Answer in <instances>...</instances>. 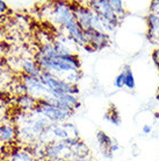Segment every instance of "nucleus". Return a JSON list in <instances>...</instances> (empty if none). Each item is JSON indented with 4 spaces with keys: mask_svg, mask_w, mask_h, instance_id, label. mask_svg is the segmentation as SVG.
I'll return each mask as SVG.
<instances>
[{
    "mask_svg": "<svg viewBox=\"0 0 159 161\" xmlns=\"http://www.w3.org/2000/svg\"><path fill=\"white\" fill-rule=\"evenodd\" d=\"M41 82L48 89V96L54 97L58 93H68V95H78L79 90L76 84L68 83L66 80L55 76L48 71H42L40 77Z\"/></svg>",
    "mask_w": 159,
    "mask_h": 161,
    "instance_id": "f257e3e1",
    "label": "nucleus"
},
{
    "mask_svg": "<svg viewBox=\"0 0 159 161\" xmlns=\"http://www.w3.org/2000/svg\"><path fill=\"white\" fill-rule=\"evenodd\" d=\"M37 114H42L44 118H47L49 121H54V123H60V121L66 120L71 114L69 112H65L63 110L56 108L55 105L50 104L49 102L44 101V99H38L37 101V105L34 109V111Z\"/></svg>",
    "mask_w": 159,
    "mask_h": 161,
    "instance_id": "f03ea898",
    "label": "nucleus"
},
{
    "mask_svg": "<svg viewBox=\"0 0 159 161\" xmlns=\"http://www.w3.org/2000/svg\"><path fill=\"white\" fill-rule=\"evenodd\" d=\"M50 14H51L52 21L62 27H64L69 21L74 18L70 3H65V1H58L52 4Z\"/></svg>",
    "mask_w": 159,
    "mask_h": 161,
    "instance_id": "7ed1b4c3",
    "label": "nucleus"
},
{
    "mask_svg": "<svg viewBox=\"0 0 159 161\" xmlns=\"http://www.w3.org/2000/svg\"><path fill=\"white\" fill-rule=\"evenodd\" d=\"M22 82L27 86L28 95L33 96L37 101L38 99H45L48 97V89L41 82V80H38V78H33V77H29L27 75H23Z\"/></svg>",
    "mask_w": 159,
    "mask_h": 161,
    "instance_id": "20e7f679",
    "label": "nucleus"
},
{
    "mask_svg": "<svg viewBox=\"0 0 159 161\" xmlns=\"http://www.w3.org/2000/svg\"><path fill=\"white\" fill-rule=\"evenodd\" d=\"M84 34H85V42H86V44L92 46L94 48V50L102 49L109 42V37H108L107 33L105 32H99V31H95V29H90V31L84 32Z\"/></svg>",
    "mask_w": 159,
    "mask_h": 161,
    "instance_id": "39448f33",
    "label": "nucleus"
},
{
    "mask_svg": "<svg viewBox=\"0 0 159 161\" xmlns=\"http://www.w3.org/2000/svg\"><path fill=\"white\" fill-rule=\"evenodd\" d=\"M18 138V127L14 124H4L0 126V141L12 142Z\"/></svg>",
    "mask_w": 159,
    "mask_h": 161,
    "instance_id": "423d86ee",
    "label": "nucleus"
},
{
    "mask_svg": "<svg viewBox=\"0 0 159 161\" xmlns=\"http://www.w3.org/2000/svg\"><path fill=\"white\" fill-rule=\"evenodd\" d=\"M16 105L20 108V110L26 111V112H32L37 105V99L34 98L30 95H22V96H16L15 98Z\"/></svg>",
    "mask_w": 159,
    "mask_h": 161,
    "instance_id": "0eeeda50",
    "label": "nucleus"
},
{
    "mask_svg": "<svg viewBox=\"0 0 159 161\" xmlns=\"http://www.w3.org/2000/svg\"><path fill=\"white\" fill-rule=\"evenodd\" d=\"M22 71L24 75L33 77V78H38V80H40L41 74H42V70L37 65V63L30 58H26L22 61Z\"/></svg>",
    "mask_w": 159,
    "mask_h": 161,
    "instance_id": "6e6552de",
    "label": "nucleus"
},
{
    "mask_svg": "<svg viewBox=\"0 0 159 161\" xmlns=\"http://www.w3.org/2000/svg\"><path fill=\"white\" fill-rule=\"evenodd\" d=\"M11 161H41L32 154L30 151H15L12 153Z\"/></svg>",
    "mask_w": 159,
    "mask_h": 161,
    "instance_id": "1a4fd4ad",
    "label": "nucleus"
},
{
    "mask_svg": "<svg viewBox=\"0 0 159 161\" xmlns=\"http://www.w3.org/2000/svg\"><path fill=\"white\" fill-rule=\"evenodd\" d=\"M96 139L99 141V144H100V146H101L102 151H105V149H108V151H109V147H110V145L113 144V141H114L110 137H108L104 131H99V132H98Z\"/></svg>",
    "mask_w": 159,
    "mask_h": 161,
    "instance_id": "9d476101",
    "label": "nucleus"
},
{
    "mask_svg": "<svg viewBox=\"0 0 159 161\" xmlns=\"http://www.w3.org/2000/svg\"><path fill=\"white\" fill-rule=\"evenodd\" d=\"M105 118L109 120L113 125H116V126H119L120 123H121V118H120V114H119V111L114 108V105H111L110 110L106 113V116Z\"/></svg>",
    "mask_w": 159,
    "mask_h": 161,
    "instance_id": "9b49d317",
    "label": "nucleus"
},
{
    "mask_svg": "<svg viewBox=\"0 0 159 161\" xmlns=\"http://www.w3.org/2000/svg\"><path fill=\"white\" fill-rule=\"evenodd\" d=\"M126 86L128 89H135L136 86V82H135V77H134V74H132V70L129 65H126Z\"/></svg>",
    "mask_w": 159,
    "mask_h": 161,
    "instance_id": "f8f14e48",
    "label": "nucleus"
},
{
    "mask_svg": "<svg viewBox=\"0 0 159 161\" xmlns=\"http://www.w3.org/2000/svg\"><path fill=\"white\" fill-rule=\"evenodd\" d=\"M110 1V6L111 8L114 9V12L119 15V18L121 15L124 14V9H123V3L121 0H109Z\"/></svg>",
    "mask_w": 159,
    "mask_h": 161,
    "instance_id": "ddd939ff",
    "label": "nucleus"
},
{
    "mask_svg": "<svg viewBox=\"0 0 159 161\" xmlns=\"http://www.w3.org/2000/svg\"><path fill=\"white\" fill-rule=\"evenodd\" d=\"M114 85L117 89H122L126 86V69H123L121 73L116 76L115 80H114Z\"/></svg>",
    "mask_w": 159,
    "mask_h": 161,
    "instance_id": "4468645a",
    "label": "nucleus"
},
{
    "mask_svg": "<svg viewBox=\"0 0 159 161\" xmlns=\"http://www.w3.org/2000/svg\"><path fill=\"white\" fill-rule=\"evenodd\" d=\"M65 161H93L90 157H73Z\"/></svg>",
    "mask_w": 159,
    "mask_h": 161,
    "instance_id": "2eb2a0df",
    "label": "nucleus"
},
{
    "mask_svg": "<svg viewBox=\"0 0 159 161\" xmlns=\"http://www.w3.org/2000/svg\"><path fill=\"white\" fill-rule=\"evenodd\" d=\"M8 11V6L7 4L5 3V1H1L0 0V15H3V14H5V13Z\"/></svg>",
    "mask_w": 159,
    "mask_h": 161,
    "instance_id": "dca6fc26",
    "label": "nucleus"
},
{
    "mask_svg": "<svg viewBox=\"0 0 159 161\" xmlns=\"http://www.w3.org/2000/svg\"><path fill=\"white\" fill-rule=\"evenodd\" d=\"M152 131V127L151 125H144L143 129H142V132L144 133V134H150Z\"/></svg>",
    "mask_w": 159,
    "mask_h": 161,
    "instance_id": "f3484780",
    "label": "nucleus"
},
{
    "mask_svg": "<svg viewBox=\"0 0 159 161\" xmlns=\"http://www.w3.org/2000/svg\"><path fill=\"white\" fill-rule=\"evenodd\" d=\"M45 161H56V160H45Z\"/></svg>",
    "mask_w": 159,
    "mask_h": 161,
    "instance_id": "a211bd4d",
    "label": "nucleus"
}]
</instances>
